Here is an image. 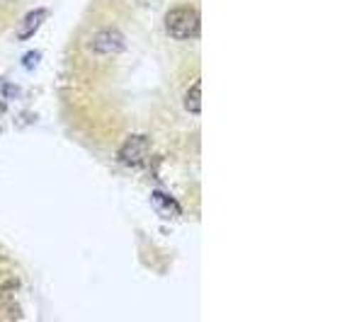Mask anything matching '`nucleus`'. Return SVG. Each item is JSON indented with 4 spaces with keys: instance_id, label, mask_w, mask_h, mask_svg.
<instances>
[{
    "instance_id": "obj_1",
    "label": "nucleus",
    "mask_w": 364,
    "mask_h": 322,
    "mask_svg": "<svg viewBox=\"0 0 364 322\" xmlns=\"http://www.w3.org/2000/svg\"><path fill=\"white\" fill-rule=\"evenodd\" d=\"M166 29L173 39H195L199 37V13L192 5H178L168 10Z\"/></svg>"
},
{
    "instance_id": "obj_2",
    "label": "nucleus",
    "mask_w": 364,
    "mask_h": 322,
    "mask_svg": "<svg viewBox=\"0 0 364 322\" xmlns=\"http://www.w3.org/2000/svg\"><path fill=\"white\" fill-rule=\"evenodd\" d=\"M90 49L97 56H117L124 51V37L117 29H100L95 37H92Z\"/></svg>"
},
{
    "instance_id": "obj_3",
    "label": "nucleus",
    "mask_w": 364,
    "mask_h": 322,
    "mask_svg": "<svg viewBox=\"0 0 364 322\" xmlns=\"http://www.w3.org/2000/svg\"><path fill=\"white\" fill-rule=\"evenodd\" d=\"M149 155V138L146 136H129L119 150V160L129 167H141Z\"/></svg>"
},
{
    "instance_id": "obj_4",
    "label": "nucleus",
    "mask_w": 364,
    "mask_h": 322,
    "mask_svg": "<svg viewBox=\"0 0 364 322\" xmlns=\"http://www.w3.org/2000/svg\"><path fill=\"white\" fill-rule=\"evenodd\" d=\"M44 17H46L44 8H37V10H32V13H27V17L22 20L20 29H17V37H20V39H29L39 29V25L44 22Z\"/></svg>"
},
{
    "instance_id": "obj_5",
    "label": "nucleus",
    "mask_w": 364,
    "mask_h": 322,
    "mask_svg": "<svg viewBox=\"0 0 364 322\" xmlns=\"http://www.w3.org/2000/svg\"><path fill=\"white\" fill-rule=\"evenodd\" d=\"M151 201H154L158 213H163V216H178L180 213V204L175 201V199H170L168 194H163V191H154Z\"/></svg>"
},
{
    "instance_id": "obj_6",
    "label": "nucleus",
    "mask_w": 364,
    "mask_h": 322,
    "mask_svg": "<svg viewBox=\"0 0 364 322\" xmlns=\"http://www.w3.org/2000/svg\"><path fill=\"white\" fill-rule=\"evenodd\" d=\"M199 104H202V83L195 80L185 92V109L190 114H199Z\"/></svg>"
}]
</instances>
